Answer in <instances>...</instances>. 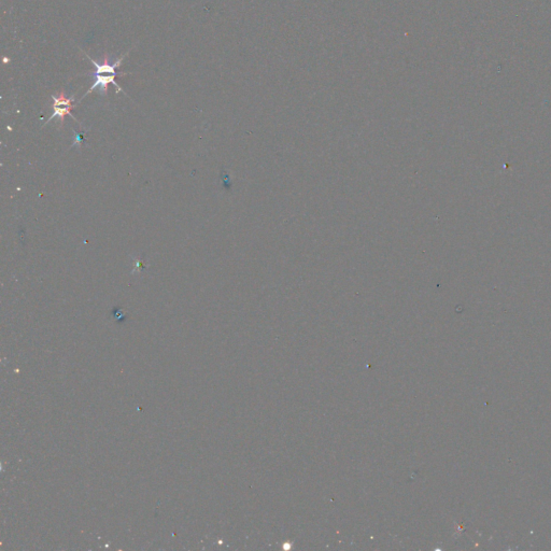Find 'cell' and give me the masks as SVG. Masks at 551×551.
Wrapping results in <instances>:
<instances>
[{
    "instance_id": "cell-1",
    "label": "cell",
    "mask_w": 551,
    "mask_h": 551,
    "mask_svg": "<svg viewBox=\"0 0 551 551\" xmlns=\"http://www.w3.org/2000/svg\"><path fill=\"white\" fill-rule=\"evenodd\" d=\"M128 52H129V51H128ZM128 52H126V53L124 54V55H122L121 57L117 58L116 61L113 62V64H109V57H108V54H105V56H104V64H102V65H99L97 61H95L93 58L89 57L85 52H83V53H84V55H85L89 60H91V62L93 64V66L95 67V70H94L93 72H88V74H87V75H89V76H93L94 79H95V81H94L93 85H92L91 87H89L88 91L83 95L82 98H81V101H82V99H83L85 96H87V95L91 94L92 92H94L95 89H98L99 93H101L102 96H106V95L108 94V87H109V84H111V83L116 87V93H120V92H123V93H124L123 89L119 86V84H117V83L115 82V78H116V76H117L115 69H116V68H119V67L121 66V64L123 62L125 56L127 55Z\"/></svg>"
},
{
    "instance_id": "cell-2",
    "label": "cell",
    "mask_w": 551,
    "mask_h": 551,
    "mask_svg": "<svg viewBox=\"0 0 551 551\" xmlns=\"http://www.w3.org/2000/svg\"><path fill=\"white\" fill-rule=\"evenodd\" d=\"M52 99H53V105H52L53 113L49 117V120L46 122V125L49 122H51L52 120H54V119H58L59 122H60V125H62L65 122V116L66 115L71 116L72 119L78 122V120L76 119V117L71 114V110L76 107L74 105L75 95H72L71 97H66L64 91H61L60 93L57 94V96L53 95Z\"/></svg>"
},
{
    "instance_id": "cell-3",
    "label": "cell",
    "mask_w": 551,
    "mask_h": 551,
    "mask_svg": "<svg viewBox=\"0 0 551 551\" xmlns=\"http://www.w3.org/2000/svg\"><path fill=\"white\" fill-rule=\"evenodd\" d=\"M83 142V139H82V136H81V134H78L75 132V140H74V144H72V147L75 146H78L80 147L81 144H82Z\"/></svg>"
}]
</instances>
